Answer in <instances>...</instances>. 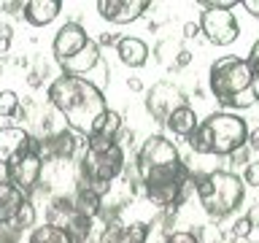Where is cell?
I'll list each match as a JSON object with an SVG mask.
<instances>
[{"label":"cell","mask_w":259,"mask_h":243,"mask_svg":"<svg viewBox=\"0 0 259 243\" xmlns=\"http://www.w3.org/2000/svg\"><path fill=\"white\" fill-rule=\"evenodd\" d=\"M49 100L65 116L68 130L81 133L87 138L92 135L97 119L108 111L103 89L95 81H89L84 76H68V73L57 76L49 84Z\"/></svg>","instance_id":"obj_1"},{"label":"cell","mask_w":259,"mask_h":243,"mask_svg":"<svg viewBox=\"0 0 259 243\" xmlns=\"http://www.w3.org/2000/svg\"><path fill=\"white\" fill-rule=\"evenodd\" d=\"M208 87L224 108H251L256 103L254 76H251L248 57H219L208 70Z\"/></svg>","instance_id":"obj_2"},{"label":"cell","mask_w":259,"mask_h":243,"mask_svg":"<svg viewBox=\"0 0 259 243\" xmlns=\"http://www.w3.org/2000/svg\"><path fill=\"white\" fill-rule=\"evenodd\" d=\"M192 151L197 154H216V157H230L238 149H243L248 141V125L246 119L230 111H216L210 116L200 119L197 130L186 138Z\"/></svg>","instance_id":"obj_3"},{"label":"cell","mask_w":259,"mask_h":243,"mask_svg":"<svg viewBox=\"0 0 259 243\" xmlns=\"http://www.w3.org/2000/svg\"><path fill=\"white\" fill-rule=\"evenodd\" d=\"M127 157L119 141H105V138H87V151L78 162L81 186H89L97 194H105L108 186L124 173Z\"/></svg>","instance_id":"obj_4"},{"label":"cell","mask_w":259,"mask_h":243,"mask_svg":"<svg viewBox=\"0 0 259 243\" xmlns=\"http://www.w3.org/2000/svg\"><path fill=\"white\" fill-rule=\"evenodd\" d=\"M243 178L230 170H213L197 178V197L208 216L224 219L243 202Z\"/></svg>","instance_id":"obj_5"},{"label":"cell","mask_w":259,"mask_h":243,"mask_svg":"<svg viewBox=\"0 0 259 243\" xmlns=\"http://www.w3.org/2000/svg\"><path fill=\"white\" fill-rule=\"evenodd\" d=\"M49 224L60 227L73 238V243H84L92 232V219L78 214L73 197H54L49 206Z\"/></svg>","instance_id":"obj_6"},{"label":"cell","mask_w":259,"mask_h":243,"mask_svg":"<svg viewBox=\"0 0 259 243\" xmlns=\"http://www.w3.org/2000/svg\"><path fill=\"white\" fill-rule=\"evenodd\" d=\"M200 32L205 35L213 46H230L240 35V24L232 11L227 8H205L200 14Z\"/></svg>","instance_id":"obj_7"},{"label":"cell","mask_w":259,"mask_h":243,"mask_svg":"<svg viewBox=\"0 0 259 243\" xmlns=\"http://www.w3.org/2000/svg\"><path fill=\"white\" fill-rule=\"evenodd\" d=\"M40 170H44V159L38 154V141H32V146L27 151L19 154L14 162L6 165V181H11L19 192L30 194L40 178Z\"/></svg>","instance_id":"obj_8"},{"label":"cell","mask_w":259,"mask_h":243,"mask_svg":"<svg viewBox=\"0 0 259 243\" xmlns=\"http://www.w3.org/2000/svg\"><path fill=\"white\" fill-rule=\"evenodd\" d=\"M186 105V97L178 87L167 84V81H159V84H154L149 92H146V111L151 113L157 122H165L170 113L176 108H181Z\"/></svg>","instance_id":"obj_9"},{"label":"cell","mask_w":259,"mask_h":243,"mask_svg":"<svg viewBox=\"0 0 259 243\" xmlns=\"http://www.w3.org/2000/svg\"><path fill=\"white\" fill-rule=\"evenodd\" d=\"M151 8L149 0H97V11L111 24H130Z\"/></svg>","instance_id":"obj_10"},{"label":"cell","mask_w":259,"mask_h":243,"mask_svg":"<svg viewBox=\"0 0 259 243\" xmlns=\"http://www.w3.org/2000/svg\"><path fill=\"white\" fill-rule=\"evenodd\" d=\"M89 44V35H87V30L81 27L78 22H68V24H62L60 30H57V35H54V57H57V62H65V60H70L76 52H81Z\"/></svg>","instance_id":"obj_11"},{"label":"cell","mask_w":259,"mask_h":243,"mask_svg":"<svg viewBox=\"0 0 259 243\" xmlns=\"http://www.w3.org/2000/svg\"><path fill=\"white\" fill-rule=\"evenodd\" d=\"M76 133L73 130H60V133L49 135V138H40L38 141V154L40 159H68L76 154Z\"/></svg>","instance_id":"obj_12"},{"label":"cell","mask_w":259,"mask_h":243,"mask_svg":"<svg viewBox=\"0 0 259 243\" xmlns=\"http://www.w3.org/2000/svg\"><path fill=\"white\" fill-rule=\"evenodd\" d=\"M35 138H30L27 130L22 127H0V165H8L14 162L19 154H24L32 146Z\"/></svg>","instance_id":"obj_13"},{"label":"cell","mask_w":259,"mask_h":243,"mask_svg":"<svg viewBox=\"0 0 259 243\" xmlns=\"http://www.w3.org/2000/svg\"><path fill=\"white\" fill-rule=\"evenodd\" d=\"M24 202H27V194L19 192L11 181H0V227L14 224V219Z\"/></svg>","instance_id":"obj_14"},{"label":"cell","mask_w":259,"mask_h":243,"mask_svg":"<svg viewBox=\"0 0 259 243\" xmlns=\"http://www.w3.org/2000/svg\"><path fill=\"white\" fill-rule=\"evenodd\" d=\"M60 11H62L60 0H27L22 14L32 27H46V24H52L60 16Z\"/></svg>","instance_id":"obj_15"},{"label":"cell","mask_w":259,"mask_h":243,"mask_svg":"<svg viewBox=\"0 0 259 243\" xmlns=\"http://www.w3.org/2000/svg\"><path fill=\"white\" fill-rule=\"evenodd\" d=\"M97 62H100V46L89 38V44L81 49V52H76L70 60H65L60 65H62V70L68 73V76H84V73H89Z\"/></svg>","instance_id":"obj_16"},{"label":"cell","mask_w":259,"mask_h":243,"mask_svg":"<svg viewBox=\"0 0 259 243\" xmlns=\"http://www.w3.org/2000/svg\"><path fill=\"white\" fill-rule=\"evenodd\" d=\"M116 54H119V60L124 62L127 68H143V65L149 62V46H146V40L135 38V35L119 38Z\"/></svg>","instance_id":"obj_17"},{"label":"cell","mask_w":259,"mask_h":243,"mask_svg":"<svg viewBox=\"0 0 259 243\" xmlns=\"http://www.w3.org/2000/svg\"><path fill=\"white\" fill-rule=\"evenodd\" d=\"M165 125H167V130H170L173 135H178V138H189L194 130H197L200 119H197V113H194L189 105H181V108H176V111L165 119Z\"/></svg>","instance_id":"obj_18"},{"label":"cell","mask_w":259,"mask_h":243,"mask_svg":"<svg viewBox=\"0 0 259 243\" xmlns=\"http://www.w3.org/2000/svg\"><path fill=\"white\" fill-rule=\"evenodd\" d=\"M73 206H76L78 214L95 219V216H100V211H103V194H97L95 189H89V186H81V184H78L76 194H73Z\"/></svg>","instance_id":"obj_19"},{"label":"cell","mask_w":259,"mask_h":243,"mask_svg":"<svg viewBox=\"0 0 259 243\" xmlns=\"http://www.w3.org/2000/svg\"><path fill=\"white\" fill-rule=\"evenodd\" d=\"M119 133H121V113L111 111V108L105 111L100 119H97V125L92 130L95 138H105V141H116ZM92 135H89V138H92Z\"/></svg>","instance_id":"obj_20"},{"label":"cell","mask_w":259,"mask_h":243,"mask_svg":"<svg viewBox=\"0 0 259 243\" xmlns=\"http://www.w3.org/2000/svg\"><path fill=\"white\" fill-rule=\"evenodd\" d=\"M27 243H73V238L65 230H60V227L54 224H44V227H35V230L30 232V240Z\"/></svg>","instance_id":"obj_21"},{"label":"cell","mask_w":259,"mask_h":243,"mask_svg":"<svg viewBox=\"0 0 259 243\" xmlns=\"http://www.w3.org/2000/svg\"><path fill=\"white\" fill-rule=\"evenodd\" d=\"M149 224L146 222H133V224H121L119 243H146L149 240Z\"/></svg>","instance_id":"obj_22"},{"label":"cell","mask_w":259,"mask_h":243,"mask_svg":"<svg viewBox=\"0 0 259 243\" xmlns=\"http://www.w3.org/2000/svg\"><path fill=\"white\" fill-rule=\"evenodd\" d=\"M35 224V206L27 200L24 206L19 208V214H16V219H14V230H30V227Z\"/></svg>","instance_id":"obj_23"},{"label":"cell","mask_w":259,"mask_h":243,"mask_svg":"<svg viewBox=\"0 0 259 243\" xmlns=\"http://www.w3.org/2000/svg\"><path fill=\"white\" fill-rule=\"evenodd\" d=\"M19 111V95L14 89H3L0 92V116H14Z\"/></svg>","instance_id":"obj_24"},{"label":"cell","mask_w":259,"mask_h":243,"mask_svg":"<svg viewBox=\"0 0 259 243\" xmlns=\"http://www.w3.org/2000/svg\"><path fill=\"white\" fill-rule=\"evenodd\" d=\"M248 65H251V76H254V92H256V100H259V40L251 46Z\"/></svg>","instance_id":"obj_25"},{"label":"cell","mask_w":259,"mask_h":243,"mask_svg":"<svg viewBox=\"0 0 259 243\" xmlns=\"http://www.w3.org/2000/svg\"><path fill=\"white\" fill-rule=\"evenodd\" d=\"M240 178H243V184H248V186H259V159L248 162Z\"/></svg>","instance_id":"obj_26"},{"label":"cell","mask_w":259,"mask_h":243,"mask_svg":"<svg viewBox=\"0 0 259 243\" xmlns=\"http://www.w3.org/2000/svg\"><path fill=\"white\" fill-rule=\"evenodd\" d=\"M251 230H254V224L248 222V216H240L238 222L232 224V238H248Z\"/></svg>","instance_id":"obj_27"},{"label":"cell","mask_w":259,"mask_h":243,"mask_svg":"<svg viewBox=\"0 0 259 243\" xmlns=\"http://www.w3.org/2000/svg\"><path fill=\"white\" fill-rule=\"evenodd\" d=\"M165 243H200L197 235H192V232H170Z\"/></svg>","instance_id":"obj_28"},{"label":"cell","mask_w":259,"mask_h":243,"mask_svg":"<svg viewBox=\"0 0 259 243\" xmlns=\"http://www.w3.org/2000/svg\"><path fill=\"white\" fill-rule=\"evenodd\" d=\"M11 49V27H0V54Z\"/></svg>","instance_id":"obj_29"},{"label":"cell","mask_w":259,"mask_h":243,"mask_svg":"<svg viewBox=\"0 0 259 243\" xmlns=\"http://www.w3.org/2000/svg\"><path fill=\"white\" fill-rule=\"evenodd\" d=\"M200 35V24L197 22H186L184 24V38H197Z\"/></svg>","instance_id":"obj_30"},{"label":"cell","mask_w":259,"mask_h":243,"mask_svg":"<svg viewBox=\"0 0 259 243\" xmlns=\"http://www.w3.org/2000/svg\"><path fill=\"white\" fill-rule=\"evenodd\" d=\"M246 146H248L251 151H259V127H254V130L248 133V141H246Z\"/></svg>","instance_id":"obj_31"},{"label":"cell","mask_w":259,"mask_h":243,"mask_svg":"<svg viewBox=\"0 0 259 243\" xmlns=\"http://www.w3.org/2000/svg\"><path fill=\"white\" fill-rule=\"evenodd\" d=\"M240 6L246 8V11H248L251 16H259V0H243Z\"/></svg>","instance_id":"obj_32"},{"label":"cell","mask_w":259,"mask_h":243,"mask_svg":"<svg viewBox=\"0 0 259 243\" xmlns=\"http://www.w3.org/2000/svg\"><path fill=\"white\" fill-rule=\"evenodd\" d=\"M189 62H192V52H178V57H176V65H178V68H186Z\"/></svg>","instance_id":"obj_33"},{"label":"cell","mask_w":259,"mask_h":243,"mask_svg":"<svg viewBox=\"0 0 259 243\" xmlns=\"http://www.w3.org/2000/svg\"><path fill=\"white\" fill-rule=\"evenodd\" d=\"M248 222L251 224H254V227H259V202H256V206H251V211H248Z\"/></svg>","instance_id":"obj_34"},{"label":"cell","mask_w":259,"mask_h":243,"mask_svg":"<svg viewBox=\"0 0 259 243\" xmlns=\"http://www.w3.org/2000/svg\"><path fill=\"white\" fill-rule=\"evenodd\" d=\"M0 8H8V14L24 11V3H0Z\"/></svg>","instance_id":"obj_35"},{"label":"cell","mask_w":259,"mask_h":243,"mask_svg":"<svg viewBox=\"0 0 259 243\" xmlns=\"http://www.w3.org/2000/svg\"><path fill=\"white\" fill-rule=\"evenodd\" d=\"M111 44H119V38H116V35H111V32H105V35L100 38V44H97V46H111Z\"/></svg>","instance_id":"obj_36"},{"label":"cell","mask_w":259,"mask_h":243,"mask_svg":"<svg viewBox=\"0 0 259 243\" xmlns=\"http://www.w3.org/2000/svg\"><path fill=\"white\" fill-rule=\"evenodd\" d=\"M127 87L133 89V92H141V89H143V84H141L138 78H130V81H127Z\"/></svg>","instance_id":"obj_37"},{"label":"cell","mask_w":259,"mask_h":243,"mask_svg":"<svg viewBox=\"0 0 259 243\" xmlns=\"http://www.w3.org/2000/svg\"><path fill=\"white\" fill-rule=\"evenodd\" d=\"M0 243H16V240H0Z\"/></svg>","instance_id":"obj_38"}]
</instances>
